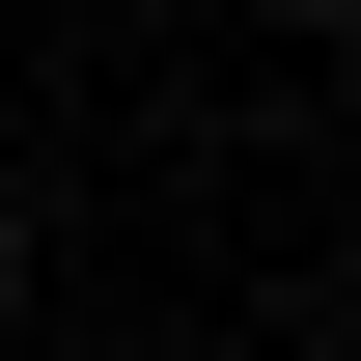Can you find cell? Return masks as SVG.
<instances>
[{
  "label": "cell",
  "instance_id": "6da1fadb",
  "mask_svg": "<svg viewBox=\"0 0 361 361\" xmlns=\"http://www.w3.org/2000/svg\"><path fill=\"white\" fill-rule=\"evenodd\" d=\"M0 306H28V167H0Z\"/></svg>",
  "mask_w": 361,
  "mask_h": 361
}]
</instances>
